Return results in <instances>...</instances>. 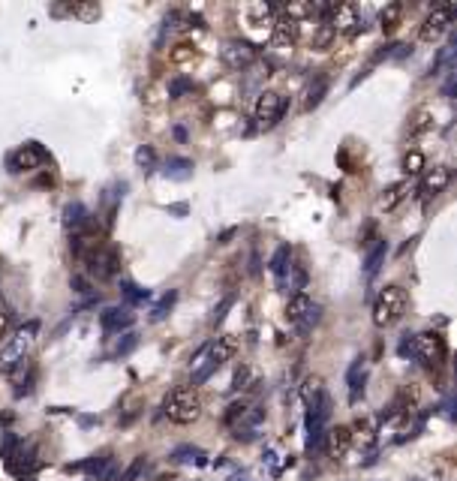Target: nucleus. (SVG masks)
<instances>
[{"mask_svg": "<svg viewBox=\"0 0 457 481\" xmlns=\"http://www.w3.org/2000/svg\"><path fill=\"white\" fill-rule=\"evenodd\" d=\"M325 448H328V458H331V460H343V458H346V451L352 448V427L340 424L334 430H328Z\"/></svg>", "mask_w": 457, "mask_h": 481, "instance_id": "11", "label": "nucleus"}, {"mask_svg": "<svg viewBox=\"0 0 457 481\" xmlns=\"http://www.w3.org/2000/svg\"><path fill=\"white\" fill-rule=\"evenodd\" d=\"M422 169H424V154H422V150H406L403 172H406V175H418Z\"/></svg>", "mask_w": 457, "mask_h": 481, "instance_id": "28", "label": "nucleus"}, {"mask_svg": "<svg viewBox=\"0 0 457 481\" xmlns=\"http://www.w3.org/2000/svg\"><path fill=\"white\" fill-rule=\"evenodd\" d=\"M202 409H205V397H202V391L193 388V385L175 388L172 394L166 397V415H169V421H175V424H193V421H199Z\"/></svg>", "mask_w": 457, "mask_h": 481, "instance_id": "1", "label": "nucleus"}, {"mask_svg": "<svg viewBox=\"0 0 457 481\" xmlns=\"http://www.w3.org/2000/svg\"><path fill=\"white\" fill-rule=\"evenodd\" d=\"M406 304H409V298H406L403 286H385L373 301V322L379 328H388V325L400 322L403 313H406Z\"/></svg>", "mask_w": 457, "mask_h": 481, "instance_id": "2", "label": "nucleus"}, {"mask_svg": "<svg viewBox=\"0 0 457 481\" xmlns=\"http://www.w3.org/2000/svg\"><path fill=\"white\" fill-rule=\"evenodd\" d=\"M235 352H238V337L235 334H223V337L214 340V346L208 349V358H211L214 367H220L226 361H232Z\"/></svg>", "mask_w": 457, "mask_h": 481, "instance_id": "15", "label": "nucleus"}, {"mask_svg": "<svg viewBox=\"0 0 457 481\" xmlns=\"http://www.w3.org/2000/svg\"><path fill=\"white\" fill-rule=\"evenodd\" d=\"M87 217H91V214H87L84 205H79V201H75V205H67V226H72L75 232L84 229V226H87Z\"/></svg>", "mask_w": 457, "mask_h": 481, "instance_id": "26", "label": "nucleus"}, {"mask_svg": "<svg viewBox=\"0 0 457 481\" xmlns=\"http://www.w3.org/2000/svg\"><path fill=\"white\" fill-rule=\"evenodd\" d=\"M328 94V79H325V75H319V79H316L310 87H307V94H304V109H316V106H319L322 103V96Z\"/></svg>", "mask_w": 457, "mask_h": 481, "instance_id": "23", "label": "nucleus"}, {"mask_svg": "<svg viewBox=\"0 0 457 481\" xmlns=\"http://www.w3.org/2000/svg\"><path fill=\"white\" fill-rule=\"evenodd\" d=\"M274 28V45H280V48H292L298 40H301V28L304 24L301 21H295L292 16H286V12H280L277 16V21L271 24Z\"/></svg>", "mask_w": 457, "mask_h": 481, "instance_id": "10", "label": "nucleus"}, {"mask_svg": "<svg viewBox=\"0 0 457 481\" xmlns=\"http://www.w3.org/2000/svg\"><path fill=\"white\" fill-rule=\"evenodd\" d=\"M223 57H226V63L228 67H244V63H250L253 60V48L247 45V43H232L223 52Z\"/></svg>", "mask_w": 457, "mask_h": 481, "instance_id": "20", "label": "nucleus"}, {"mask_svg": "<svg viewBox=\"0 0 457 481\" xmlns=\"http://www.w3.org/2000/svg\"><path fill=\"white\" fill-rule=\"evenodd\" d=\"M436 123V115L430 109H415L412 118H409V136H422V133H430Z\"/></svg>", "mask_w": 457, "mask_h": 481, "instance_id": "19", "label": "nucleus"}, {"mask_svg": "<svg viewBox=\"0 0 457 481\" xmlns=\"http://www.w3.org/2000/svg\"><path fill=\"white\" fill-rule=\"evenodd\" d=\"M385 253H388V244H385V240H376V244L370 247V253H367V259H364V271H367V277H373L379 268H382Z\"/></svg>", "mask_w": 457, "mask_h": 481, "instance_id": "22", "label": "nucleus"}, {"mask_svg": "<svg viewBox=\"0 0 457 481\" xmlns=\"http://www.w3.org/2000/svg\"><path fill=\"white\" fill-rule=\"evenodd\" d=\"M199 57V52L193 45H175V52H172V63H189V60H196Z\"/></svg>", "mask_w": 457, "mask_h": 481, "instance_id": "30", "label": "nucleus"}, {"mask_svg": "<svg viewBox=\"0 0 457 481\" xmlns=\"http://www.w3.org/2000/svg\"><path fill=\"white\" fill-rule=\"evenodd\" d=\"M358 373H361V358L349 367V388H352V400H358V388H361V382H358Z\"/></svg>", "mask_w": 457, "mask_h": 481, "instance_id": "32", "label": "nucleus"}, {"mask_svg": "<svg viewBox=\"0 0 457 481\" xmlns=\"http://www.w3.org/2000/svg\"><path fill=\"white\" fill-rule=\"evenodd\" d=\"M448 184H451V169L448 166H434L422 178V193H424V199H434L439 193H446Z\"/></svg>", "mask_w": 457, "mask_h": 481, "instance_id": "13", "label": "nucleus"}, {"mask_svg": "<svg viewBox=\"0 0 457 481\" xmlns=\"http://www.w3.org/2000/svg\"><path fill=\"white\" fill-rule=\"evenodd\" d=\"M328 28H331L334 33H352L355 31V24H358V9H355L352 4H337V6H328Z\"/></svg>", "mask_w": 457, "mask_h": 481, "instance_id": "9", "label": "nucleus"}, {"mask_svg": "<svg viewBox=\"0 0 457 481\" xmlns=\"http://www.w3.org/2000/svg\"><path fill=\"white\" fill-rule=\"evenodd\" d=\"M283 115V96L277 91H262L256 99V109H253V121H256L259 130H268L280 121Z\"/></svg>", "mask_w": 457, "mask_h": 481, "instance_id": "7", "label": "nucleus"}, {"mask_svg": "<svg viewBox=\"0 0 457 481\" xmlns=\"http://www.w3.org/2000/svg\"><path fill=\"white\" fill-rule=\"evenodd\" d=\"M123 298L130 304H142L145 298H150V292L142 289V286H136V283H123Z\"/></svg>", "mask_w": 457, "mask_h": 481, "instance_id": "29", "label": "nucleus"}, {"mask_svg": "<svg viewBox=\"0 0 457 481\" xmlns=\"http://www.w3.org/2000/svg\"><path fill=\"white\" fill-rule=\"evenodd\" d=\"M316 307V304L310 301V295L307 292H295L289 298V304H286V322L289 325H301L304 319H307V313Z\"/></svg>", "mask_w": 457, "mask_h": 481, "instance_id": "17", "label": "nucleus"}, {"mask_svg": "<svg viewBox=\"0 0 457 481\" xmlns=\"http://www.w3.org/2000/svg\"><path fill=\"white\" fill-rule=\"evenodd\" d=\"M328 421H331V397L328 391H319L310 400V415H307V430H310V448H322L328 436Z\"/></svg>", "mask_w": 457, "mask_h": 481, "instance_id": "3", "label": "nucleus"}, {"mask_svg": "<svg viewBox=\"0 0 457 481\" xmlns=\"http://www.w3.org/2000/svg\"><path fill=\"white\" fill-rule=\"evenodd\" d=\"M232 301H235V298H232V295H228V298H226V301L220 304V307H217V310H214V316H211V325H220V322L226 319V310H228V307H232Z\"/></svg>", "mask_w": 457, "mask_h": 481, "instance_id": "33", "label": "nucleus"}, {"mask_svg": "<svg viewBox=\"0 0 457 481\" xmlns=\"http://www.w3.org/2000/svg\"><path fill=\"white\" fill-rule=\"evenodd\" d=\"M136 322V316L130 313V307H106L99 313V325H103L106 334H118L123 328H130Z\"/></svg>", "mask_w": 457, "mask_h": 481, "instance_id": "12", "label": "nucleus"}, {"mask_svg": "<svg viewBox=\"0 0 457 481\" xmlns=\"http://www.w3.org/2000/svg\"><path fill=\"white\" fill-rule=\"evenodd\" d=\"M136 162H138V166H154V150H150V148H138Z\"/></svg>", "mask_w": 457, "mask_h": 481, "instance_id": "34", "label": "nucleus"}, {"mask_svg": "<svg viewBox=\"0 0 457 481\" xmlns=\"http://www.w3.org/2000/svg\"><path fill=\"white\" fill-rule=\"evenodd\" d=\"M84 259H87V268H91V274L97 277V280H109V277H114L121 268V253L109 244L94 247Z\"/></svg>", "mask_w": 457, "mask_h": 481, "instance_id": "6", "label": "nucleus"}, {"mask_svg": "<svg viewBox=\"0 0 457 481\" xmlns=\"http://www.w3.org/2000/svg\"><path fill=\"white\" fill-rule=\"evenodd\" d=\"M33 334H36V325H28V331H21V334L16 337V343L0 352V367H12L16 361H24V349L31 346Z\"/></svg>", "mask_w": 457, "mask_h": 481, "instance_id": "14", "label": "nucleus"}, {"mask_svg": "<svg viewBox=\"0 0 457 481\" xmlns=\"http://www.w3.org/2000/svg\"><path fill=\"white\" fill-rule=\"evenodd\" d=\"M55 16H70V18H82V21H91L99 16V6H82V4H70V6H55Z\"/></svg>", "mask_w": 457, "mask_h": 481, "instance_id": "21", "label": "nucleus"}, {"mask_svg": "<svg viewBox=\"0 0 457 481\" xmlns=\"http://www.w3.org/2000/svg\"><path fill=\"white\" fill-rule=\"evenodd\" d=\"M451 18H454V6H451V4L436 6V9L422 21V28H418V40H422V43H436L439 36L451 28Z\"/></svg>", "mask_w": 457, "mask_h": 481, "instance_id": "8", "label": "nucleus"}, {"mask_svg": "<svg viewBox=\"0 0 457 481\" xmlns=\"http://www.w3.org/2000/svg\"><path fill=\"white\" fill-rule=\"evenodd\" d=\"M6 334H9V313L0 310V343L6 340Z\"/></svg>", "mask_w": 457, "mask_h": 481, "instance_id": "35", "label": "nucleus"}, {"mask_svg": "<svg viewBox=\"0 0 457 481\" xmlns=\"http://www.w3.org/2000/svg\"><path fill=\"white\" fill-rule=\"evenodd\" d=\"M406 196H409V181H397V184H391L382 189V196H379V211H385L391 214L395 208H400Z\"/></svg>", "mask_w": 457, "mask_h": 481, "instance_id": "16", "label": "nucleus"}, {"mask_svg": "<svg viewBox=\"0 0 457 481\" xmlns=\"http://www.w3.org/2000/svg\"><path fill=\"white\" fill-rule=\"evenodd\" d=\"M142 463H145V460H142V458H138V460H136V463L130 466V470H126V475H123L121 481H133V478H136V472H138V470H142Z\"/></svg>", "mask_w": 457, "mask_h": 481, "instance_id": "36", "label": "nucleus"}, {"mask_svg": "<svg viewBox=\"0 0 457 481\" xmlns=\"http://www.w3.org/2000/svg\"><path fill=\"white\" fill-rule=\"evenodd\" d=\"M172 301H175V292H169L166 298H163V301L157 304V307H154V310H150V322H160V319H163V316H166V313H169V307H172Z\"/></svg>", "mask_w": 457, "mask_h": 481, "instance_id": "31", "label": "nucleus"}, {"mask_svg": "<svg viewBox=\"0 0 457 481\" xmlns=\"http://www.w3.org/2000/svg\"><path fill=\"white\" fill-rule=\"evenodd\" d=\"M334 40H337V33L328 28V24H319V28H316V33H313V48H316V52H328Z\"/></svg>", "mask_w": 457, "mask_h": 481, "instance_id": "25", "label": "nucleus"}, {"mask_svg": "<svg viewBox=\"0 0 457 481\" xmlns=\"http://www.w3.org/2000/svg\"><path fill=\"white\" fill-rule=\"evenodd\" d=\"M48 162V154H45V148L43 145H36V142H28V145H21L18 150H12V154L6 157V166L12 175H21V172H36V169H43Z\"/></svg>", "mask_w": 457, "mask_h": 481, "instance_id": "4", "label": "nucleus"}, {"mask_svg": "<svg viewBox=\"0 0 457 481\" xmlns=\"http://www.w3.org/2000/svg\"><path fill=\"white\" fill-rule=\"evenodd\" d=\"M286 268H289V247L283 244L280 250L274 253V259H271V271H274V277L283 283V277H286Z\"/></svg>", "mask_w": 457, "mask_h": 481, "instance_id": "27", "label": "nucleus"}, {"mask_svg": "<svg viewBox=\"0 0 457 481\" xmlns=\"http://www.w3.org/2000/svg\"><path fill=\"white\" fill-rule=\"evenodd\" d=\"M166 178H175V181H184V178H189V172H193V162L189 160H184V157H172L169 162H166Z\"/></svg>", "mask_w": 457, "mask_h": 481, "instance_id": "24", "label": "nucleus"}, {"mask_svg": "<svg viewBox=\"0 0 457 481\" xmlns=\"http://www.w3.org/2000/svg\"><path fill=\"white\" fill-rule=\"evenodd\" d=\"M403 16H406V4H388L382 12H379V28H382V33H395L400 24H403Z\"/></svg>", "mask_w": 457, "mask_h": 481, "instance_id": "18", "label": "nucleus"}, {"mask_svg": "<svg viewBox=\"0 0 457 481\" xmlns=\"http://www.w3.org/2000/svg\"><path fill=\"white\" fill-rule=\"evenodd\" d=\"M415 355L422 358V364L427 367H439L442 361H446L448 355V346H446V337H442L439 331H424V334H415Z\"/></svg>", "mask_w": 457, "mask_h": 481, "instance_id": "5", "label": "nucleus"}]
</instances>
